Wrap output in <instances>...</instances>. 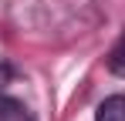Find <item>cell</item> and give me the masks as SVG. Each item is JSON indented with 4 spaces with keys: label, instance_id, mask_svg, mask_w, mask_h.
<instances>
[{
    "label": "cell",
    "instance_id": "1",
    "mask_svg": "<svg viewBox=\"0 0 125 121\" xmlns=\"http://www.w3.org/2000/svg\"><path fill=\"white\" fill-rule=\"evenodd\" d=\"M95 121H125V94H112L98 104Z\"/></svg>",
    "mask_w": 125,
    "mask_h": 121
},
{
    "label": "cell",
    "instance_id": "4",
    "mask_svg": "<svg viewBox=\"0 0 125 121\" xmlns=\"http://www.w3.org/2000/svg\"><path fill=\"white\" fill-rule=\"evenodd\" d=\"M10 78H14V71H10L7 64H0V91H3V87L10 84Z\"/></svg>",
    "mask_w": 125,
    "mask_h": 121
},
{
    "label": "cell",
    "instance_id": "2",
    "mask_svg": "<svg viewBox=\"0 0 125 121\" xmlns=\"http://www.w3.org/2000/svg\"><path fill=\"white\" fill-rule=\"evenodd\" d=\"M0 121H34L31 108L17 98H0Z\"/></svg>",
    "mask_w": 125,
    "mask_h": 121
},
{
    "label": "cell",
    "instance_id": "3",
    "mask_svg": "<svg viewBox=\"0 0 125 121\" xmlns=\"http://www.w3.org/2000/svg\"><path fill=\"white\" fill-rule=\"evenodd\" d=\"M108 71L115 78H125V30H122V37L115 40V47L108 51Z\"/></svg>",
    "mask_w": 125,
    "mask_h": 121
}]
</instances>
